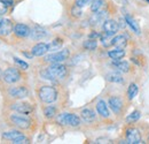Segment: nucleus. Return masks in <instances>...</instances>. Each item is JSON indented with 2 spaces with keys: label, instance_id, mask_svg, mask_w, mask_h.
Masks as SVG:
<instances>
[{
  "label": "nucleus",
  "instance_id": "nucleus-8",
  "mask_svg": "<svg viewBox=\"0 0 149 144\" xmlns=\"http://www.w3.org/2000/svg\"><path fill=\"white\" fill-rule=\"evenodd\" d=\"M14 27H13V22L8 18H2L0 20V36H8L13 32Z\"/></svg>",
  "mask_w": 149,
  "mask_h": 144
},
{
  "label": "nucleus",
  "instance_id": "nucleus-35",
  "mask_svg": "<svg viewBox=\"0 0 149 144\" xmlns=\"http://www.w3.org/2000/svg\"><path fill=\"white\" fill-rule=\"evenodd\" d=\"M14 60H15V62L19 65L21 67H22V69H28V67H29V65L26 64V62H24V61H22V60H19V58H14Z\"/></svg>",
  "mask_w": 149,
  "mask_h": 144
},
{
  "label": "nucleus",
  "instance_id": "nucleus-34",
  "mask_svg": "<svg viewBox=\"0 0 149 144\" xmlns=\"http://www.w3.org/2000/svg\"><path fill=\"white\" fill-rule=\"evenodd\" d=\"M93 0H74V5L79 6V7H85L86 5L91 4Z\"/></svg>",
  "mask_w": 149,
  "mask_h": 144
},
{
  "label": "nucleus",
  "instance_id": "nucleus-27",
  "mask_svg": "<svg viewBox=\"0 0 149 144\" xmlns=\"http://www.w3.org/2000/svg\"><path fill=\"white\" fill-rule=\"evenodd\" d=\"M44 114L47 119H52L54 118V115L56 114V108L54 106H47L44 111Z\"/></svg>",
  "mask_w": 149,
  "mask_h": 144
},
{
  "label": "nucleus",
  "instance_id": "nucleus-39",
  "mask_svg": "<svg viewBox=\"0 0 149 144\" xmlns=\"http://www.w3.org/2000/svg\"><path fill=\"white\" fill-rule=\"evenodd\" d=\"M147 1H148V2H149V0H147Z\"/></svg>",
  "mask_w": 149,
  "mask_h": 144
},
{
  "label": "nucleus",
  "instance_id": "nucleus-1",
  "mask_svg": "<svg viewBox=\"0 0 149 144\" xmlns=\"http://www.w3.org/2000/svg\"><path fill=\"white\" fill-rule=\"evenodd\" d=\"M40 74L46 80L63 78L67 75V67L64 65H61V64H53L49 67H47L45 71H42Z\"/></svg>",
  "mask_w": 149,
  "mask_h": 144
},
{
  "label": "nucleus",
  "instance_id": "nucleus-38",
  "mask_svg": "<svg viewBox=\"0 0 149 144\" xmlns=\"http://www.w3.org/2000/svg\"><path fill=\"white\" fill-rule=\"evenodd\" d=\"M0 74H1V71H0Z\"/></svg>",
  "mask_w": 149,
  "mask_h": 144
},
{
  "label": "nucleus",
  "instance_id": "nucleus-13",
  "mask_svg": "<svg viewBox=\"0 0 149 144\" xmlns=\"http://www.w3.org/2000/svg\"><path fill=\"white\" fill-rule=\"evenodd\" d=\"M108 105L110 106V108L113 111V113H116V114L120 113L122 107H123V103H122L120 98H118V97H110L108 100Z\"/></svg>",
  "mask_w": 149,
  "mask_h": 144
},
{
  "label": "nucleus",
  "instance_id": "nucleus-9",
  "mask_svg": "<svg viewBox=\"0 0 149 144\" xmlns=\"http://www.w3.org/2000/svg\"><path fill=\"white\" fill-rule=\"evenodd\" d=\"M103 31L106 36H112L118 31V24L113 20H106L103 23Z\"/></svg>",
  "mask_w": 149,
  "mask_h": 144
},
{
  "label": "nucleus",
  "instance_id": "nucleus-11",
  "mask_svg": "<svg viewBox=\"0 0 149 144\" xmlns=\"http://www.w3.org/2000/svg\"><path fill=\"white\" fill-rule=\"evenodd\" d=\"M12 108H13L14 111H16L17 113L26 114V115H29V114L33 111L32 106H31L29 103H16V104H13Z\"/></svg>",
  "mask_w": 149,
  "mask_h": 144
},
{
  "label": "nucleus",
  "instance_id": "nucleus-36",
  "mask_svg": "<svg viewBox=\"0 0 149 144\" xmlns=\"http://www.w3.org/2000/svg\"><path fill=\"white\" fill-rule=\"evenodd\" d=\"M3 2H6L8 6H10V5H13V0H2Z\"/></svg>",
  "mask_w": 149,
  "mask_h": 144
},
{
  "label": "nucleus",
  "instance_id": "nucleus-5",
  "mask_svg": "<svg viewBox=\"0 0 149 144\" xmlns=\"http://www.w3.org/2000/svg\"><path fill=\"white\" fill-rule=\"evenodd\" d=\"M69 55H70L69 50H68V49H63V50L57 51L55 53H52V54H49V55H47V56L45 58V61L51 62V64H60V62L67 60V59L69 58Z\"/></svg>",
  "mask_w": 149,
  "mask_h": 144
},
{
  "label": "nucleus",
  "instance_id": "nucleus-21",
  "mask_svg": "<svg viewBox=\"0 0 149 144\" xmlns=\"http://www.w3.org/2000/svg\"><path fill=\"white\" fill-rule=\"evenodd\" d=\"M113 66H115L118 71H120V72H123V73H127L129 71H130V65H129V62H126V61L115 60Z\"/></svg>",
  "mask_w": 149,
  "mask_h": 144
},
{
  "label": "nucleus",
  "instance_id": "nucleus-19",
  "mask_svg": "<svg viewBox=\"0 0 149 144\" xmlns=\"http://www.w3.org/2000/svg\"><path fill=\"white\" fill-rule=\"evenodd\" d=\"M108 55L111 58L112 60H120L122 58H124V55H125V51H124L123 49L117 47L116 50H111V51H109V52H108Z\"/></svg>",
  "mask_w": 149,
  "mask_h": 144
},
{
  "label": "nucleus",
  "instance_id": "nucleus-33",
  "mask_svg": "<svg viewBox=\"0 0 149 144\" xmlns=\"http://www.w3.org/2000/svg\"><path fill=\"white\" fill-rule=\"evenodd\" d=\"M7 12H8V5L2 0H0V15H5Z\"/></svg>",
  "mask_w": 149,
  "mask_h": 144
},
{
  "label": "nucleus",
  "instance_id": "nucleus-37",
  "mask_svg": "<svg viewBox=\"0 0 149 144\" xmlns=\"http://www.w3.org/2000/svg\"><path fill=\"white\" fill-rule=\"evenodd\" d=\"M148 142H149V137H148Z\"/></svg>",
  "mask_w": 149,
  "mask_h": 144
},
{
  "label": "nucleus",
  "instance_id": "nucleus-30",
  "mask_svg": "<svg viewBox=\"0 0 149 144\" xmlns=\"http://www.w3.org/2000/svg\"><path fill=\"white\" fill-rule=\"evenodd\" d=\"M61 45H62V39H55V40H53V43L48 45L49 51H52V50H58L61 47Z\"/></svg>",
  "mask_w": 149,
  "mask_h": 144
},
{
  "label": "nucleus",
  "instance_id": "nucleus-17",
  "mask_svg": "<svg viewBox=\"0 0 149 144\" xmlns=\"http://www.w3.org/2000/svg\"><path fill=\"white\" fill-rule=\"evenodd\" d=\"M111 45L116 46V47H119V49H124L127 45V39L123 35H118L111 40Z\"/></svg>",
  "mask_w": 149,
  "mask_h": 144
},
{
  "label": "nucleus",
  "instance_id": "nucleus-12",
  "mask_svg": "<svg viewBox=\"0 0 149 144\" xmlns=\"http://www.w3.org/2000/svg\"><path fill=\"white\" fill-rule=\"evenodd\" d=\"M14 34L17 37H19V38H24V37H28L31 34V30H30V28L28 25L19 23V24H16L14 27Z\"/></svg>",
  "mask_w": 149,
  "mask_h": 144
},
{
  "label": "nucleus",
  "instance_id": "nucleus-31",
  "mask_svg": "<svg viewBox=\"0 0 149 144\" xmlns=\"http://www.w3.org/2000/svg\"><path fill=\"white\" fill-rule=\"evenodd\" d=\"M71 15L74 18H80L81 16V7L74 5V7L71 8Z\"/></svg>",
  "mask_w": 149,
  "mask_h": 144
},
{
  "label": "nucleus",
  "instance_id": "nucleus-16",
  "mask_svg": "<svg viewBox=\"0 0 149 144\" xmlns=\"http://www.w3.org/2000/svg\"><path fill=\"white\" fill-rule=\"evenodd\" d=\"M96 111H97V113L101 115V116H103V118H108L110 114H109V109H108V106H107V103L104 102V100H99L97 103H96Z\"/></svg>",
  "mask_w": 149,
  "mask_h": 144
},
{
  "label": "nucleus",
  "instance_id": "nucleus-25",
  "mask_svg": "<svg viewBox=\"0 0 149 144\" xmlns=\"http://www.w3.org/2000/svg\"><path fill=\"white\" fill-rule=\"evenodd\" d=\"M138 85L135 84V83H131L130 87H129V89H127V96H129V99H133L136 95H138Z\"/></svg>",
  "mask_w": 149,
  "mask_h": 144
},
{
  "label": "nucleus",
  "instance_id": "nucleus-32",
  "mask_svg": "<svg viewBox=\"0 0 149 144\" xmlns=\"http://www.w3.org/2000/svg\"><path fill=\"white\" fill-rule=\"evenodd\" d=\"M13 143L14 144H28V143H30V141H29V138H26L24 135H22V136H19L17 138H15V140L13 141Z\"/></svg>",
  "mask_w": 149,
  "mask_h": 144
},
{
  "label": "nucleus",
  "instance_id": "nucleus-3",
  "mask_svg": "<svg viewBox=\"0 0 149 144\" xmlns=\"http://www.w3.org/2000/svg\"><path fill=\"white\" fill-rule=\"evenodd\" d=\"M56 121L60 125H68L71 127H77L80 125V119L72 113H62L56 118Z\"/></svg>",
  "mask_w": 149,
  "mask_h": 144
},
{
  "label": "nucleus",
  "instance_id": "nucleus-29",
  "mask_svg": "<svg viewBox=\"0 0 149 144\" xmlns=\"http://www.w3.org/2000/svg\"><path fill=\"white\" fill-rule=\"evenodd\" d=\"M139 119H140V112L139 111H134L126 118V121L127 122H134V121H138Z\"/></svg>",
  "mask_w": 149,
  "mask_h": 144
},
{
  "label": "nucleus",
  "instance_id": "nucleus-24",
  "mask_svg": "<svg viewBox=\"0 0 149 144\" xmlns=\"http://www.w3.org/2000/svg\"><path fill=\"white\" fill-rule=\"evenodd\" d=\"M31 36L35 39H40V38L46 36V31L40 27H36V29L31 31Z\"/></svg>",
  "mask_w": 149,
  "mask_h": 144
},
{
  "label": "nucleus",
  "instance_id": "nucleus-2",
  "mask_svg": "<svg viewBox=\"0 0 149 144\" xmlns=\"http://www.w3.org/2000/svg\"><path fill=\"white\" fill-rule=\"evenodd\" d=\"M38 96L41 102L46 104H52L54 103L57 98V91L55 88L49 87V85H44L38 91Z\"/></svg>",
  "mask_w": 149,
  "mask_h": 144
},
{
  "label": "nucleus",
  "instance_id": "nucleus-18",
  "mask_svg": "<svg viewBox=\"0 0 149 144\" xmlns=\"http://www.w3.org/2000/svg\"><path fill=\"white\" fill-rule=\"evenodd\" d=\"M80 115H81V118H83L86 122H92L94 119H95V113H94L91 108H85V109H83L81 113H80Z\"/></svg>",
  "mask_w": 149,
  "mask_h": 144
},
{
  "label": "nucleus",
  "instance_id": "nucleus-6",
  "mask_svg": "<svg viewBox=\"0 0 149 144\" xmlns=\"http://www.w3.org/2000/svg\"><path fill=\"white\" fill-rule=\"evenodd\" d=\"M2 78L9 83V84H13V83H16L21 80V73L19 72V69L16 68H13V67H9L7 68L3 74H2Z\"/></svg>",
  "mask_w": 149,
  "mask_h": 144
},
{
  "label": "nucleus",
  "instance_id": "nucleus-23",
  "mask_svg": "<svg viewBox=\"0 0 149 144\" xmlns=\"http://www.w3.org/2000/svg\"><path fill=\"white\" fill-rule=\"evenodd\" d=\"M125 22H126V24H129L131 27V29L133 30V31H135L136 34H140V28H139V25H138V23L133 20V18L129 16V15H126L125 16Z\"/></svg>",
  "mask_w": 149,
  "mask_h": 144
},
{
  "label": "nucleus",
  "instance_id": "nucleus-20",
  "mask_svg": "<svg viewBox=\"0 0 149 144\" xmlns=\"http://www.w3.org/2000/svg\"><path fill=\"white\" fill-rule=\"evenodd\" d=\"M23 134L19 130H10V131H6L2 134V138L8 140V141H14L15 138H17L19 136H22Z\"/></svg>",
  "mask_w": 149,
  "mask_h": 144
},
{
  "label": "nucleus",
  "instance_id": "nucleus-22",
  "mask_svg": "<svg viewBox=\"0 0 149 144\" xmlns=\"http://www.w3.org/2000/svg\"><path fill=\"white\" fill-rule=\"evenodd\" d=\"M106 78L109 82H112V83H120V82H123V77L118 73H109V74L106 75Z\"/></svg>",
  "mask_w": 149,
  "mask_h": 144
},
{
  "label": "nucleus",
  "instance_id": "nucleus-4",
  "mask_svg": "<svg viewBox=\"0 0 149 144\" xmlns=\"http://www.w3.org/2000/svg\"><path fill=\"white\" fill-rule=\"evenodd\" d=\"M10 121L14 126L19 127L21 129H28L31 126V120L26 116V114H13L10 115Z\"/></svg>",
  "mask_w": 149,
  "mask_h": 144
},
{
  "label": "nucleus",
  "instance_id": "nucleus-15",
  "mask_svg": "<svg viewBox=\"0 0 149 144\" xmlns=\"http://www.w3.org/2000/svg\"><path fill=\"white\" fill-rule=\"evenodd\" d=\"M106 16H107V12H104V11L94 12L93 15H92L91 18H90V22H91L92 25H97V24H100L101 22L104 21Z\"/></svg>",
  "mask_w": 149,
  "mask_h": 144
},
{
  "label": "nucleus",
  "instance_id": "nucleus-26",
  "mask_svg": "<svg viewBox=\"0 0 149 144\" xmlns=\"http://www.w3.org/2000/svg\"><path fill=\"white\" fill-rule=\"evenodd\" d=\"M83 46H84V49H86V50L93 51V50L96 49V46H97V42H96L95 39H88V40H85V42H84Z\"/></svg>",
  "mask_w": 149,
  "mask_h": 144
},
{
  "label": "nucleus",
  "instance_id": "nucleus-28",
  "mask_svg": "<svg viewBox=\"0 0 149 144\" xmlns=\"http://www.w3.org/2000/svg\"><path fill=\"white\" fill-rule=\"evenodd\" d=\"M102 6H103V0H93V2L91 5V11L99 12V11H101Z\"/></svg>",
  "mask_w": 149,
  "mask_h": 144
},
{
  "label": "nucleus",
  "instance_id": "nucleus-14",
  "mask_svg": "<svg viewBox=\"0 0 149 144\" xmlns=\"http://www.w3.org/2000/svg\"><path fill=\"white\" fill-rule=\"evenodd\" d=\"M47 51H49V47L47 44L45 43H38L37 45H35L31 50V53L32 55H36V56H41L46 53Z\"/></svg>",
  "mask_w": 149,
  "mask_h": 144
},
{
  "label": "nucleus",
  "instance_id": "nucleus-7",
  "mask_svg": "<svg viewBox=\"0 0 149 144\" xmlns=\"http://www.w3.org/2000/svg\"><path fill=\"white\" fill-rule=\"evenodd\" d=\"M126 141L130 144H140L141 142V135L136 128H129L126 130Z\"/></svg>",
  "mask_w": 149,
  "mask_h": 144
},
{
  "label": "nucleus",
  "instance_id": "nucleus-10",
  "mask_svg": "<svg viewBox=\"0 0 149 144\" xmlns=\"http://www.w3.org/2000/svg\"><path fill=\"white\" fill-rule=\"evenodd\" d=\"M28 95H29V91L25 87H15L9 90V96H12L13 98H17V99H23L28 97Z\"/></svg>",
  "mask_w": 149,
  "mask_h": 144
}]
</instances>
